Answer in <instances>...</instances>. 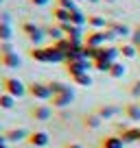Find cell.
I'll list each match as a JSON object with an SVG mask.
<instances>
[{
	"instance_id": "obj_6",
	"label": "cell",
	"mask_w": 140,
	"mask_h": 148,
	"mask_svg": "<svg viewBox=\"0 0 140 148\" xmlns=\"http://www.w3.org/2000/svg\"><path fill=\"white\" fill-rule=\"evenodd\" d=\"M31 146L35 148H46L48 142H51V137H48L46 131H33V133H28V139H26Z\"/></svg>"
},
{
	"instance_id": "obj_27",
	"label": "cell",
	"mask_w": 140,
	"mask_h": 148,
	"mask_svg": "<svg viewBox=\"0 0 140 148\" xmlns=\"http://www.w3.org/2000/svg\"><path fill=\"white\" fill-rule=\"evenodd\" d=\"M125 72H127V68H125L123 63H118V61H116V63L112 65V70H110L107 74L112 76V79H123V76H125Z\"/></svg>"
},
{
	"instance_id": "obj_20",
	"label": "cell",
	"mask_w": 140,
	"mask_h": 148,
	"mask_svg": "<svg viewBox=\"0 0 140 148\" xmlns=\"http://www.w3.org/2000/svg\"><path fill=\"white\" fill-rule=\"evenodd\" d=\"M44 31H46V37H51V39H53V44L66 37V33L61 31V26H59V24H57V26H48V28H44Z\"/></svg>"
},
{
	"instance_id": "obj_29",
	"label": "cell",
	"mask_w": 140,
	"mask_h": 148,
	"mask_svg": "<svg viewBox=\"0 0 140 148\" xmlns=\"http://www.w3.org/2000/svg\"><path fill=\"white\" fill-rule=\"evenodd\" d=\"M96 113L101 116V120H110V118H114V116L118 113V109H116V107H110V105H107V107H101Z\"/></svg>"
},
{
	"instance_id": "obj_34",
	"label": "cell",
	"mask_w": 140,
	"mask_h": 148,
	"mask_svg": "<svg viewBox=\"0 0 140 148\" xmlns=\"http://www.w3.org/2000/svg\"><path fill=\"white\" fill-rule=\"evenodd\" d=\"M129 92H131V96H134V98H140V81H136V83L131 85Z\"/></svg>"
},
{
	"instance_id": "obj_21",
	"label": "cell",
	"mask_w": 140,
	"mask_h": 148,
	"mask_svg": "<svg viewBox=\"0 0 140 148\" xmlns=\"http://www.w3.org/2000/svg\"><path fill=\"white\" fill-rule=\"evenodd\" d=\"M11 37H13V28H11V24L0 20V42H11Z\"/></svg>"
},
{
	"instance_id": "obj_7",
	"label": "cell",
	"mask_w": 140,
	"mask_h": 148,
	"mask_svg": "<svg viewBox=\"0 0 140 148\" xmlns=\"http://www.w3.org/2000/svg\"><path fill=\"white\" fill-rule=\"evenodd\" d=\"M31 116L35 118L37 122H46L53 118V107L51 105H35L31 109Z\"/></svg>"
},
{
	"instance_id": "obj_40",
	"label": "cell",
	"mask_w": 140,
	"mask_h": 148,
	"mask_svg": "<svg viewBox=\"0 0 140 148\" xmlns=\"http://www.w3.org/2000/svg\"><path fill=\"white\" fill-rule=\"evenodd\" d=\"M105 2H114V0H105Z\"/></svg>"
},
{
	"instance_id": "obj_18",
	"label": "cell",
	"mask_w": 140,
	"mask_h": 148,
	"mask_svg": "<svg viewBox=\"0 0 140 148\" xmlns=\"http://www.w3.org/2000/svg\"><path fill=\"white\" fill-rule=\"evenodd\" d=\"M70 24H75V26H81V28H83L85 24H88V15H83L79 9L70 11Z\"/></svg>"
},
{
	"instance_id": "obj_19",
	"label": "cell",
	"mask_w": 140,
	"mask_h": 148,
	"mask_svg": "<svg viewBox=\"0 0 140 148\" xmlns=\"http://www.w3.org/2000/svg\"><path fill=\"white\" fill-rule=\"evenodd\" d=\"M88 26L94 28V31H101V28H107V22L101 15H88Z\"/></svg>"
},
{
	"instance_id": "obj_13",
	"label": "cell",
	"mask_w": 140,
	"mask_h": 148,
	"mask_svg": "<svg viewBox=\"0 0 140 148\" xmlns=\"http://www.w3.org/2000/svg\"><path fill=\"white\" fill-rule=\"evenodd\" d=\"M48 89H51L53 96H59V94H70V92H72V87H70V85H66V83H61V81H51V83H48Z\"/></svg>"
},
{
	"instance_id": "obj_23",
	"label": "cell",
	"mask_w": 140,
	"mask_h": 148,
	"mask_svg": "<svg viewBox=\"0 0 140 148\" xmlns=\"http://www.w3.org/2000/svg\"><path fill=\"white\" fill-rule=\"evenodd\" d=\"M53 18H55L59 24H66V22H70V11L61 9V7H55V9H53Z\"/></svg>"
},
{
	"instance_id": "obj_15",
	"label": "cell",
	"mask_w": 140,
	"mask_h": 148,
	"mask_svg": "<svg viewBox=\"0 0 140 148\" xmlns=\"http://www.w3.org/2000/svg\"><path fill=\"white\" fill-rule=\"evenodd\" d=\"M28 55H31L33 61H37V63H48V52H46V48L35 46V48H31V50H28Z\"/></svg>"
},
{
	"instance_id": "obj_12",
	"label": "cell",
	"mask_w": 140,
	"mask_h": 148,
	"mask_svg": "<svg viewBox=\"0 0 140 148\" xmlns=\"http://www.w3.org/2000/svg\"><path fill=\"white\" fill-rule=\"evenodd\" d=\"M118 57H121V48H116V46H103L101 52H98V59L118 61Z\"/></svg>"
},
{
	"instance_id": "obj_8",
	"label": "cell",
	"mask_w": 140,
	"mask_h": 148,
	"mask_svg": "<svg viewBox=\"0 0 140 148\" xmlns=\"http://www.w3.org/2000/svg\"><path fill=\"white\" fill-rule=\"evenodd\" d=\"M72 100H75V92L59 94V96H53V98H51V105L55 107V109H66V107L72 105Z\"/></svg>"
},
{
	"instance_id": "obj_33",
	"label": "cell",
	"mask_w": 140,
	"mask_h": 148,
	"mask_svg": "<svg viewBox=\"0 0 140 148\" xmlns=\"http://www.w3.org/2000/svg\"><path fill=\"white\" fill-rule=\"evenodd\" d=\"M131 44H134L136 48L140 46V28H136V31L131 33Z\"/></svg>"
},
{
	"instance_id": "obj_17",
	"label": "cell",
	"mask_w": 140,
	"mask_h": 148,
	"mask_svg": "<svg viewBox=\"0 0 140 148\" xmlns=\"http://www.w3.org/2000/svg\"><path fill=\"white\" fill-rule=\"evenodd\" d=\"M123 146H125V142L118 135H110V137H105L101 142V148H123Z\"/></svg>"
},
{
	"instance_id": "obj_3",
	"label": "cell",
	"mask_w": 140,
	"mask_h": 148,
	"mask_svg": "<svg viewBox=\"0 0 140 148\" xmlns=\"http://www.w3.org/2000/svg\"><path fill=\"white\" fill-rule=\"evenodd\" d=\"M90 68H94V61H88V59L66 61V72H68L70 76H77V74H85Z\"/></svg>"
},
{
	"instance_id": "obj_43",
	"label": "cell",
	"mask_w": 140,
	"mask_h": 148,
	"mask_svg": "<svg viewBox=\"0 0 140 148\" xmlns=\"http://www.w3.org/2000/svg\"><path fill=\"white\" fill-rule=\"evenodd\" d=\"M138 52H140V46H138Z\"/></svg>"
},
{
	"instance_id": "obj_9",
	"label": "cell",
	"mask_w": 140,
	"mask_h": 148,
	"mask_svg": "<svg viewBox=\"0 0 140 148\" xmlns=\"http://www.w3.org/2000/svg\"><path fill=\"white\" fill-rule=\"evenodd\" d=\"M0 63L5 65V68H20V65H22V59H20V55L18 52H7V55H0Z\"/></svg>"
},
{
	"instance_id": "obj_37",
	"label": "cell",
	"mask_w": 140,
	"mask_h": 148,
	"mask_svg": "<svg viewBox=\"0 0 140 148\" xmlns=\"http://www.w3.org/2000/svg\"><path fill=\"white\" fill-rule=\"evenodd\" d=\"M66 148H83V146H81V144H68Z\"/></svg>"
},
{
	"instance_id": "obj_30",
	"label": "cell",
	"mask_w": 140,
	"mask_h": 148,
	"mask_svg": "<svg viewBox=\"0 0 140 148\" xmlns=\"http://www.w3.org/2000/svg\"><path fill=\"white\" fill-rule=\"evenodd\" d=\"M72 81H75L77 85H81V87H90V85H92V76H90L88 72H85V74H77V76H72Z\"/></svg>"
},
{
	"instance_id": "obj_24",
	"label": "cell",
	"mask_w": 140,
	"mask_h": 148,
	"mask_svg": "<svg viewBox=\"0 0 140 148\" xmlns=\"http://www.w3.org/2000/svg\"><path fill=\"white\" fill-rule=\"evenodd\" d=\"M121 48V57H125V59H134L136 55H138V48L134 46V44H123V46H118Z\"/></svg>"
},
{
	"instance_id": "obj_32",
	"label": "cell",
	"mask_w": 140,
	"mask_h": 148,
	"mask_svg": "<svg viewBox=\"0 0 140 148\" xmlns=\"http://www.w3.org/2000/svg\"><path fill=\"white\" fill-rule=\"evenodd\" d=\"M7 52H13V46L9 42H0V55H7Z\"/></svg>"
},
{
	"instance_id": "obj_42",
	"label": "cell",
	"mask_w": 140,
	"mask_h": 148,
	"mask_svg": "<svg viewBox=\"0 0 140 148\" xmlns=\"http://www.w3.org/2000/svg\"><path fill=\"white\" fill-rule=\"evenodd\" d=\"M75 2H81V0H75Z\"/></svg>"
},
{
	"instance_id": "obj_2",
	"label": "cell",
	"mask_w": 140,
	"mask_h": 148,
	"mask_svg": "<svg viewBox=\"0 0 140 148\" xmlns=\"http://www.w3.org/2000/svg\"><path fill=\"white\" fill-rule=\"evenodd\" d=\"M22 33L31 39V44H35V46H40V44L44 42V37H46V31L40 28L37 24H33V22H24L22 24Z\"/></svg>"
},
{
	"instance_id": "obj_36",
	"label": "cell",
	"mask_w": 140,
	"mask_h": 148,
	"mask_svg": "<svg viewBox=\"0 0 140 148\" xmlns=\"http://www.w3.org/2000/svg\"><path fill=\"white\" fill-rule=\"evenodd\" d=\"M5 144H7V135L0 133V146H5Z\"/></svg>"
},
{
	"instance_id": "obj_41",
	"label": "cell",
	"mask_w": 140,
	"mask_h": 148,
	"mask_svg": "<svg viewBox=\"0 0 140 148\" xmlns=\"http://www.w3.org/2000/svg\"><path fill=\"white\" fill-rule=\"evenodd\" d=\"M2 2H5V0H0V5H2Z\"/></svg>"
},
{
	"instance_id": "obj_22",
	"label": "cell",
	"mask_w": 140,
	"mask_h": 148,
	"mask_svg": "<svg viewBox=\"0 0 140 148\" xmlns=\"http://www.w3.org/2000/svg\"><path fill=\"white\" fill-rule=\"evenodd\" d=\"M125 113H127V118H129V120L138 122V120H140V102H131V105H127V107H125Z\"/></svg>"
},
{
	"instance_id": "obj_25",
	"label": "cell",
	"mask_w": 140,
	"mask_h": 148,
	"mask_svg": "<svg viewBox=\"0 0 140 148\" xmlns=\"http://www.w3.org/2000/svg\"><path fill=\"white\" fill-rule=\"evenodd\" d=\"M15 107V98L11 94H0V109H13Z\"/></svg>"
},
{
	"instance_id": "obj_31",
	"label": "cell",
	"mask_w": 140,
	"mask_h": 148,
	"mask_svg": "<svg viewBox=\"0 0 140 148\" xmlns=\"http://www.w3.org/2000/svg\"><path fill=\"white\" fill-rule=\"evenodd\" d=\"M57 7L68 9V11H75L77 9V2H75V0H57Z\"/></svg>"
},
{
	"instance_id": "obj_39",
	"label": "cell",
	"mask_w": 140,
	"mask_h": 148,
	"mask_svg": "<svg viewBox=\"0 0 140 148\" xmlns=\"http://www.w3.org/2000/svg\"><path fill=\"white\" fill-rule=\"evenodd\" d=\"M0 148H9V146H7V144H5V146H0Z\"/></svg>"
},
{
	"instance_id": "obj_28",
	"label": "cell",
	"mask_w": 140,
	"mask_h": 148,
	"mask_svg": "<svg viewBox=\"0 0 140 148\" xmlns=\"http://www.w3.org/2000/svg\"><path fill=\"white\" fill-rule=\"evenodd\" d=\"M101 116H98V113H90L88 118H85L83 120V124L88 126V129H98V126H101Z\"/></svg>"
},
{
	"instance_id": "obj_5",
	"label": "cell",
	"mask_w": 140,
	"mask_h": 148,
	"mask_svg": "<svg viewBox=\"0 0 140 148\" xmlns=\"http://www.w3.org/2000/svg\"><path fill=\"white\" fill-rule=\"evenodd\" d=\"M107 42V35L105 31H90L85 35V46H92V48H103Z\"/></svg>"
},
{
	"instance_id": "obj_38",
	"label": "cell",
	"mask_w": 140,
	"mask_h": 148,
	"mask_svg": "<svg viewBox=\"0 0 140 148\" xmlns=\"http://www.w3.org/2000/svg\"><path fill=\"white\" fill-rule=\"evenodd\" d=\"M88 2H101V0H88Z\"/></svg>"
},
{
	"instance_id": "obj_14",
	"label": "cell",
	"mask_w": 140,
	"mask_h": 148,
	"mask_svg": "<svg viewBox=\"0 0 140 148\" xmlns=\"http://www.w3.org/2000/svg\"><path fill=\"white\" fill-rule=\"evenodd\" d=\"M5 135H7V142H22V139H28V131H24V129H9Z\"/></svg>"
},
{
	"instance_id": "obj_1",
	"label": "cell",
	"mask_w": 140,
	"mask_h": 148,
	"mask_svg": "<svg viewBox=\"0 0 140 148\" xmlns=\"http://www.w3.org/2000/svg\"><path fill=\"white\" fill-rule=\"evenodd\" d=\"M2 87H5V92L11 94L13 98H22L24 94L28 92V87L20 79H15V76H5V79H2Z\"/></svg>"
},
{
	"instance_id": "obj_26",
	"label": "cell",
	"mask_w": 140,
	"mask_h": 148,
	"mask_svg": "<svg viewBox=\"0 0 140 148\" xmlns=\"http://www.w3.org/2000/svg\"><path fill=\"white\" fill-rule=\"evenodd\" d=\"M114 63H116V61H110V59H96V61H94V70H98V72H110Z\"/></svg>"
},
{
	"instance_id": "obj_4",
	"label": "cell",
	"mask_w": 140,
	"mask_h": 148,
	"mask_svg": "<svg viewBox=\"0 0 140 148\" xmlns=\"http://www.w3.org/2000/svg\"><path fill=\"white\" fill-rule=\"evenodd\" d=\"M28 94L33 98H37V100H51L53 98L51 89H48V83H40V81H33L28 85Z\"/></svg>"
},
{
	"instance_id": "obj_16",
	"label": "cell",
	"mask_w": 140,
	"mask_h": 148,
	"mask_svg": "<svg viewBox=\"0 0 140 148\" xmlns=\"http://www.w3.org/2000/svg\"><path fill=\"white\" fill-rule=\"evenodd\" d=\"M121 139L125 144H131V142H140V129H123L121 133Z\"/></svg>"
},
{
	"instance_id": "obj_10",
	"label": "cell",
	"mask_w": 140,
	"mask_h": 148,
	"mask_svg": "<svg viewBox=\"0 0 140 148\" xmlns=\"http://www.w3.org/2000/svg\"><path fill=\"white\" fill-rule=\"evenodd\" d=\"M46 52H48V63H66V55L55 44H53V46H46Z\"/></svg>"
},
{
	"instance_id": "obj_35",
	"label": "cell",
	"mask_w": 140,
	"mask_h": 148,
	"mask_svg": "<svg viewBox=\"0 0 140 148\" xmlns=\"http://www.w3.org/2000/svg\"><path fill=\"white\" fill-rule=\"evenodd\" d=\"M28 2H31L33 7H46L48 2H51V0H28Z\"/></svg>"
},
{
	"instance_id": "obj_11",
	"label": "cell",
	"mask_w": 140,
	"mask_h": 148,
	"mask_svg": "<svg viewBox=\"0 0 140 148\" xmlns=\"http://www.w3.org/2000/svg\"><path fill=\"white\" fill-rule=\"evenodd\" d=\"M107 28L114 33L116 37H131V28L127 26V24H121V22H112V24H107Z\"/></svg>"
}]
</instances>
